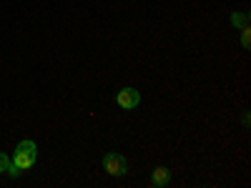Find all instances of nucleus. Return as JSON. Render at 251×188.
I'll return each mask as SVG.
<instances>
[{
  "instance_id": "obj_1",
  "label": "nucleus",
  "mask_w": 251,
  "mask_h": 188,
  "mask_svg": "<svg viewBox=\"0 0 251 188\" xmlns=\"http://www.w3.org/2000/svg\"><path fill=\"white\" fill-rule=\"evenodd\" d=\"M35 158H38V145L33 143V141H20L18 143V148H15V156H13V165H18L20 171H28L30 165L35 163Z\"/></svg>"
},
{
  "instance_id": "obj_2",
  "label": "nucleus",
  "mask_w": 251,
  "mask_h": 188,
  "mask_svg": "<svg viewBox=\"0 0 251 188\" xmlns=\"http://www.w3.org/2000/svg\"><path fill=\"white\" fill-rule=\"evenodd\" d=\"M103 168L111 176H126L128 171V161H126L121 153H106L103 156Z\"/></svg>"
},
{
  "instance_id": "obj_3",
  "label": "nucleus",
  "mask_w": 251,
  "mask_h": 188,
  "mask_svg": "<svg viewBox=\"0 0 251 188\" xmlns=\"http://www.w3.org/2000/svg\"><path fill=\"white\" fill-rule=\"evenodd\" d=\"M116 103H118L123 111H131V108H136L138 103H141V93L136 88H121L118 95H116Z\"/></svg>"
},
{
  "instance_id": "obj_4",
  "label": "nucleus",
  "mask_w": 251,
  "mask_h": 188,
  "mask_svg": "<svg viewBox=\"0 0 251 188\" xmlns=\"http://www.w3.org/2000/svg\"><path fill=\"white\" fill-rule=\"evenodd\" d=\"M169 181H171V171L166 168V165H158V168H153V173H151V183H153L156 188L169 186Z\"/></svg>"
},
{
  "instance_id": "obj_5",
  "label": "nucleus",
  "mask_w": 251,
  "mask_h": 188,
  "mask_svg": "<svg viewBox=\"0 0 251 188\" xmlns=\"http://www.w3.org/2000/svg\"><path fill=\"white\" fill-rule=\"evenodd\" d=\"M231 25L234 28H246L249 25V13H231Z\"/></svg>"
},
{
  "instance_id": "obj_6",
  "label": "nucleus",
  "mask_w": 251,
  "mask_h": 188,
  "mask_svg": "<svg viewBox=\"0 0 251 188\" xmlns=\"http://www.w3.org/2000/svg\"><path fill=\"white\" fill-rule=\"evenodd\" d=\"M241 46L244 48H249L251 46V28L246 25V28H241Z\"/></svg>"
},
{
  "instance_id": "obj_7",
  "label": "nucleus",
  "mask_w": 251,
  "mask_h": 188,
  "mask_svg": "<svg viewBox=\"0 0 251 188\" xmlns=\"http://www.w3.org/2000/svg\"><path fill=\"white\" fill-rule=\"evenodd\" d=\"M8 163H10V158H8L3 151H0V173H3V171L8 168Z\"/></svg>"
}]
</instances>
